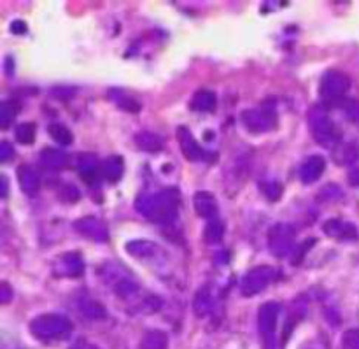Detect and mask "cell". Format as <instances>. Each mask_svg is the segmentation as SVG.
I'll list each match as a JSON object with an SVG mask.
<instances>
[{
    "mask_svg": "<svg viewBox=\"0 0 359 349\" xmlns=\"http://www.w3.org/2000/svg\"><path fill=\"white\" fill-rule=\"evenodd\" d=\"M77 309H79L81 315L88 320H104L105 316H107V311H105L104 305L90 297L79 298V301H77Z\"/></svg>",
    "mask_w": 359,
    "mask_h": 349,
    "instance_id": "cell-22",
    "label": "cell"
},
{
    "mask_svg": "<svg viewBox=\"0 0 359 349\" xmlns=\"http://www.w3.org/2000/svg\"><path fill=\"white\" fill-rule=\"evenodd\" d=\"M351 90V77L340 70H328L319 83V97L325 104H339Z\"/></svg>",
    "mask_w": 359,
    "mask_h": 349,
    "instance_id": "cell-6",
    "label": "cell"
},
{
    "mask_svg": "<svg viewBox=\"0 0 359 349\" xmlns=\"http://www.w3.org/2000/svg\"><path fill=\"white\" fill-rule=\"evenodd\" d=\"M76 169L84 183L93 185L95 179L98 178V158L93 153L79 154L76 162Z\"/></svg>",
    "mask_w": 359,
    "mask_h": 349,
    "instance_id": "cell-15",
    "label": "cell"
},
{
    "mask_svg": "<svg viewBox=\"0 0 359 349\" xmlns=\"http://www.w3.org/2000/svg\"><path fill=\"white\" fill-rule=\"evenodd\" d=\"M262 192H263V195L270 200V202H277V200L283 197L284 186H283V183L273 181L272 179V181L262 183Z\"/></svg>",
    "mask_w": 359,
    "mask_h": 349,
    "instance_id": "cell-32",
    "label": "cell"
},
{
    "mask_svg": "<svg viewBox=\"0 0 359 349\" xmlns=\"http://www.w3.org/2000/svg\"><path fill=\"white\" fill-rule=\"evenodd\" d=\"M193 207L195 213L203 220H216L217 218V200L210 192H196L193 195Z\"/></svg>",
    "mask_w": 359,
    "mask_h": 349,
    "instance_id": "cell-14",
    "label": "cell"
},
{
    "mask_svg": "<svg viewBox=\"0 0 359 349\" xmlns=\"http://www.w3.org/2000/svg\"><path fill=\"white\" fill-rule=\"evenodd\" d=\"M359 158V151L354 144L340 143L339 146L333 150V160L339 165H351Z\"/></svg>",
    "mask_w": 359,
    "mask_h": 349,
    "instance_id": "cell-24",
    "label": "cell"
},
{
    "mask_svg": "<svg viewBox=\"0 0 359 349\" xmlns=\"http://www.w3.org/2000/svg\"><path fill=\"white\" fill-rule=\"evenodd\" d=\"M314 242H316V239H311V241H305L304 242V246H302V249L298 253H293V260H291V263H293V265H298V263L302 262V260H304V256H305V249L307 248H312V246H314Z\"/></svg>",
    "mask_w": 359,
    "mask_h": 349,
    "instance_id": "cell-37",
    "label": "cell"
},
{
    "mask_svg": "<svg viewBox=\"0 0 359 349\" xmlns=\"http://www.w3.org/2000/svg\"><path fill=\"white\" fill-rule=\"evenodd\" d=\"M214 295L210 291L209 287H203L200 288L198 291L195 294V298H193V311L198 318H205L212 312L214 309Z\"/></svg>",
    "mask_w": 359,
    "mask_h": 349,
    "instance_id": "cell-19",
    "label": "cell"
},
{
    "mask_svg": "<svg viewBox=\"0 0 359 349\" xmlns=\"http://www.w3.org/2000/svg\"><path fill=\"white\" fill-rule=\"evenodd\" d=\"M18 111H20V105L14 100H4L0 105V129L7 130L11 126V123L16 118Z\"/></svg>",
    "mask_w": 359,
    "mask_h": 349,
    "instance_id": "cell-29",
    "label": "cell"
},
{
    "mask_svg": "<svg viewBox=\"0 0 359 349\" xmlns=\"http://www.w3.org/2000/svg\"><path fill=\"white\" fill-rule=\"evenodd\" d=\"M181 197L175 188L144 193L135 200V209L151 223L172 225L177 220Z\"/></svg>",
    "mask_w": 359,
    "mask_h": 349,
    "instance_id": "cell-1",
    "label": "cell"
},
{
    "mask_svg": "<svg viewBox=\"0 0 359 349\" xmlns=\"http://www.w3.org/2000/svg\"><path fill=\"white\" fill-rule=\"evenodd\" d=\"M109 95H111V98L114 100V104L119 105L121 109H125V111H128V112H139L140 111V102H137L135 98H132L130 95H126L125 91L112 90Z\"/></svg>",
    "mask_w": 359,
    "mask_h": 349,
    "instance_id": "cell-30",
    "label": "cell"
},
{
    "mask_svg": "<svg viewBox=\"0 0 359 349\" xmlns=\"http://www.w3.org/2000/svg\"><path fill=\"white\" fill-rule=\"evenodd\" d=\"M140 349H168V336L161 330H147L140 341Z\"/></svg>",
    "mask_w": 359,
    "mask_h": 349,
    "instance_id": "cell-25",
    "label": "cell"
},
{
    "mask_svg": "<svg viewBox=\"0 0 359 349\" xmlns=\"http://www.w3.org/2000/svg\"><path fill=\"white\" fill-rule=\"evenodd\" d=\"M297 232L290 223H276L269 230V249L276 258H284L290 255L297 246H294Z\"/></svg>",
    "mask_w": 359,
    "mask_h": 349,
    "instance_id": "cell-7",
    "label": "cell"
},
{
    "mask_svg": "<svg viewBox=\"0 0 359 349\" xmlns=\"http://www.w3.org/2000/svg\"><path fill=\"white\" fill-rule=\"evenodd\" d=\"M347 118L353 123H356V125H359V100L353 102V104L347 107Z\"/></svg>",
    "mask_w": 359,
    "mask_h": 349,
    "instance_id": "cell-38",
    "label": "cell"
},
{
    "mask_svg": "<svg viewBox=\"0 0 359 349\" xmlns=\"http://www.w3.org/2000/svg\"><path fill=\"white\" fill-rule=\"evenodd\" d=\"M30 332L39 341L63 339L72 332V323L67 316L48 312V315H41L32 320Z\"/></svg>",
    "mask_w": 359,
    "mask_h": 349,
    "instance_id": "cell-3",
    "label": "cell"
},
{
    "mask_svg": "<svg viewBox=\"0 0 359 349\" xmlns=\"http://www.w3.org/2000/svg\"><path fill=\"white\" fill-rule=\"evenodd\" d=\"M217 105L216 93L210 90H200L193 95L189 107L198 112H212Z\"/></svg>",
    "mask_w": 359,
    "mask_h": 349,
    "instance_id": "cell-21",
    "label": "cell"
},
{
    "mask_svg": "<svg viewBox=\"0 0 359 349\" xmlns=\"http://www.w3.org/2000/svg\"><path fill=\"white\" fill-rule=\"evenodd\" d=\"M307 121L311 126L312 137L316 143L328 150H335L340 144V136L337 132L335 123L330 118L328 111L323 105H312L307 112Z\"/></svg>",
    "mask_w": 359,
    "mask_h": 349,
    "instance_id": "cell-2",
    "label": "cell"
},
{
    "mask_svg": "<svg viewBox=\"0 0 359 349\" xmlns=\"http://www.w3.org/2000/svg\"><path fill=\"white\" fill-rule=\"evenodd\" d=\"M342 349H359V330H346L342 336Z\"/></svg>",
    "mask_w": 359,
    "mask_h": 349,
    "instance_id": "cell-33",
    "label": "cell"
},
{
    "mask_svg": "<svg viewBox=\"0 0 359 349\" xmlns=\"http://www.w3.org/2000/svg\"><path fill=\"white\" fill-rule=\"evenodd\" d=\"M48 133L56 144L60 146H70L74 143V133L70 132L69 126H65L63 123H51L48 126Z\"/></svg>",
    "mask_w": 359,
    "mask_h": 349,
    "instance_id": "cell-26",
    "label": "cell"
},
{
    "mask_svg": "<svg viewBox=\"0 0 359 349\" xmlns=\"http://www.w3.org/2000/svg\"><path fill=\"white\" fill-rule=\"evenodd\" d=\"M283 305L279 302H265L258 309V332L265 349H277V327Z\"/></svg>",
    "mask_w": 359,
    "mask_h": 349,
    "instance_id": "cell-4",
    "label": "cell"
},
{
    "mask_svg": "<svg viewBox=\"0 0 359 349\" xmlns=\"http://www.w3.org/2000/svg\"><path fill=\"white\" fill-rule=\"evenodd\" d=\"M242 123L252 133L272 132L277 126V109L272 102H263L259 107L242 112Z\"/></svg>",
    "mask_w": 359,
    "mask_h": 349,
    "instance_id": "cell-5",
    "label": "cell"
},
{
    "mask_svg": "<svg viewBox=\"0 0 359 349\" xmlns=\"http://www.w3.org/2000/svg\"><path fill=\"white\" fill-rule=\"evenodd\" d=\"M13 298H14V291L11 290L9 283L4 281V283L0 284V302H2V304H9Z\"/></svg>",
    "mask_w": 359,
    "mask_h": 349,
    "instance_id": "cell-36",
    "label": "cell"
},
{
    "mask_svg": "<svg viewBox=\"0 0 359 349\" xmlns=\"http://www.w3.org/2000/svg\"><path fill=\"white\" fill-rule=\"evenodd\" d=\"M276 277V269L270 265H258L249 270L241 281V294L244 297H255L270 287Z\"/></svg>",
    "mask_w": 359,
    "mask_h": 349,
    "instance_id": "cell-8",
    "label": "cell"
},
{
    "mask_svg": "<svg viewBox=\"0 0 359 349\" xmlns=\"http://www.w3.org/2000/svg\"><path fill=\"white\" fill-rule=\"evenodd\" d=\"M100 174L104 176L105 181L109 183H118L119 179L125 174V162L119 154H112V157H107L104 162H102Z\"/></svg>",
    "mask_w": 359,
    "mask_h": 349,
    "instance_id": "cell-18",
    "label": "cell"
},
{
    "mask_svg": "<svg viewBox=\"0 0 359 349\" xmlns=\"http://www.w3.org/2000/svg\"><path fill=\"white\" fill-rule=\"evenodd\" d=\"M126 253L132 255L133 258L146 260L154 256V253L158 251V246L151 241H144V239H139V241H130L128 244L125 246Z\"/></svg>",
    "mask_w": 359,
    "mask_h": 349,
    "instance_id": "cell-23",
    "label": "cell"
},
{
    "mask_svg": "<svg viewBox=\"0 0 359 349\" xmlns=\"http://www.w3.org/2000/svg\"><path fill=\"white\" fill-rule=\"evenodd\" d=\"M13 158H14L13 144H9L7 140H2V143H0V162H2V164H7V162H11Z\"/></svg>",
    "mask_w": 359,
    "mask_h": 349,
    "instance_id": "cell-34",
    "label": "cell"
},
{
    "mask_svg": "<svg viewBox=\"0 0 359 349\" xmlns=\"http://www.w3.org/2000/svg\"><path fill=\"white\" fill-rule=\"evenodd\" d=\"M347 179H349L351 185L356 186V188H358V186H359V169H354V171H351L349 178H347Z\"/></svg>",
    "mask_w": 359,
    "mask_h": 349,
    "instance_id": "cell-41",
    "label": "cell"
},
{
    "mask_svg": "<svg viewBox=\"0 0 359 349\" xmlns=\"http://www.w3.org/2000/svg\"><path fill=\"white\" fill-rule=\"evenodd\" d=\"M74 228L79 235L90 239L93 242H107L109 241V230L107 225L95 216H84L74 221Z\"/></svg>",
    "mask_w": 359,
    "mask_h": 349,
    "instance_id": "cell-9",
    "label": "cell"
},
{
    "mask_svg": "<svg viewBox=\"0 0 359 349\" xmlns=\"http://www.w3.org/2000/svg\"><path fill=\"white\" fill-rule=\"evenodd\" d=\"M325 234L328 237L337 239V241H344V242H349L358 239V228L356 225L353 223H346L342 220H328L323 227Z\"/></svg>",
    "mask_w": 359,
    "mask_h": 349,
    "instance_id": "cell-13",
    "label": "cell"
},
{
    "mask_svg": "<svg viewBox=\"0 0 359 349\" xmlns=\"http://www.w3.org/2000/svg\"><path fill=\"white\" fill-rule=\"evenodd\" d=\"M18 183H20L21 192L28 193V195H34L41 188V178L30 165H20L18 167Z\"/></svg>",
    "mask_w": 359,
    "mask_h": 349,
    "instance_id": "cell-17",
    "label": "cell"
},
{
    "mask_svg": "<svg viewBox=\"0 0 359 349\" xmlns=\"http://www.w3.org/2000/svg\"><path fill=\"white\" fill-rule=\"evenodd\" d=\"M11 32H13V34H16V35H23V34H27V32H28V27H27V23H25V21L16 20V21H13V23H11Z\"/></svg>",
    "mask_w": 359,
    "mask_h": 349,
    "instance_id": "cell-39",
    "label": "cell"
},
{
    "mask_svg": "<svg viewBox=\"0 0 359 349\" xmlns=\"http://www.w3.org/2000/svg\"><path fill=\"white\" fill-rule=\"evenodd\" d=\"M69 349H100V348L95 346V344L90 343L88 339H77L70 344Z\"/></svg>",
    "mask_w": 359,
    "mask_h": 349,
    "instance_id": "cell-40",
    "label": "cell"
},
{
    "mask_svg": "<svg viewBox=\"0 0 359 349\" xmlns=\"http://www.w3.org/2000/svg\"><path fill=\"white\" fill-rule=\"evenodd\" d=\"M326 169V160L321 157V154H312L307 160H304V164L300 165V171H298V176H300L302 183L305 185H312L318 179H321L323 172Z\"/></svg>",
    "mask_w": 359,
    "mask_h": 349,
    "instance_id": "cell-12",
    "label": "cell"
},
{
    "mask_svg": "<svg viewBox=\"0 0 359 349\" xmlns=\"http://www.w3.org/2000/svg\"><path fill=\"white\" fill-rule=\"evenodd\" d=\"M39 162L42 167L49 169V171H62L69 164V157L56 147H44L39 153Z\"/></svg>",
    "mask_w": 359,
    "mask_h": 349,
    "instance_id": "cell-16",
    "label": "cell"
},
{
    "mask_svg": "<svg viewBox=\"0 0 359 349\" xmlns=\"http://www.w3.org/2000/svg\"><path fill=\"white\" fill-rule=\"evenodd\" d=\"M53 274L58 277H81L84 274V262L83 256L77 251L63 253L56 258L53 265Z\"/></svg>",
    "mask_w": 359,
    "mask_h": 349,
    "instance_id": "cell-10",
    "label": "cell"
},
{
    "mask_svg": "<svg viewBox=\"0 0 359 349\" xmlns=\"http://www.w3.org/2000/svg\"><path fill=\"white\" fill-rule=\"evenodd\" d=\"M35 136H37V125L32 121L27 123H20L14 130V137L20 144L23 146H30V144L35 143Z\"/></svg>",
    "mask_w": 359,
    "mask_h": 349,
    "instance_id": "cell-27",
    "label": "cell"
},
{
    "mask_svg": "<svg viewBox=\"0 0 359 349\" xmlns=\"http://www.w3.org/2000/svg\"><path fill=\"white\" fill-rule=\"evenodd\" d=\"M224 237V225L221 220H210L203 230V241L207 244H219Z\"/></svg>",
    "mask_w": 359,
    "mask_h": 349,
    "instance_id": "cell-28",
    "label": "cell"
},
{
    "mask_svg": "<svg viewBox=\"0 0 359 349\" xmlns=\"http://www.w3.org/2000/svg\"><path fill=\"white\" fill-rule=\"evenodd\" d=\"M177 143L182 154L186 157V160L207 162L210 158V153H207V151L196 143V139L193 137L191 130H189L188 126H179L177 129Z\"/></svg>",
    "mask_w": 359,
    "mask_h": 349,
    "instance_id": "cell-11",
    "label": "cell"
},
{
    "mask_svg": "<svg viewBox=\"0 0 359 349\" xmlns=\"http://www.w3.org/2000/svg\"><path fill=\"white\" fill-rule=\"evenodd\" d=\"M133 140H135V144L139 150L147 151V153H158V151L163 150V146H165L163 137L158 136V133H154V132H147V130L146 132L135 133Z\"/></svg>",
    "mask_w": 359,
    "mask_h": 349,
    "instance_id": "cell-20",
    "label": "cell"
},
{
    "mask_svg": "<svg viewBox=\"0 0 359 349\" xmlns=\"http://www.w3.org/2000/svg\"><path fill=\"white\" fill-rule=\"evenodd\" d=\"M0 181H2V199H6V197H7V188H9V186H7V178H6V176H2V179H0Z\"/></svg>",
    "mask_w": 359,
    "mask_h": 349,
    "instance_id": "cell-42",
    "label": "cell"
},
{
    "mask_svg": "<svg viewBox=\"0 0 359 349\" xmlns=\"http://www.w3.org/2000/svg\"><path fill=\"white\" fill-rule=\"evenodd\" d=\"M114 291L118 297L130 298L139 291V287H137L135 281L130 279V277H121V279H118L114 283Z\"/></svg>",
    "mask_w": 359,
    "mask_h": 349,
    "instance_id": "cell-31",
    "label": "cell"
},
{
    "mask_svg": "<svg viewBox=\"0 0 359 349\" xmlns=\"http://www.w3.org/2000/svg\"><path fill=\"white\" fill-rule=\"evenodd\" d=\"M62 199L65 200V202H77V200H79V192L76 190V186L65 185L63 186Z\"/></svg>",
    "mask_w": 359,
    "mask_h": 349,
    "instance_id": "cell-35",
    "label": "cell"
}]
</instances>
